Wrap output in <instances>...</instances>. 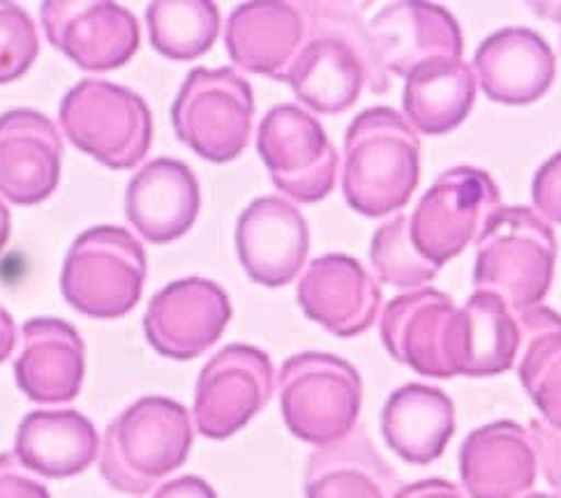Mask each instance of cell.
Instances as JSON below:
<instances>
[{"mask_svg": "<svg viewBox=\"0 0 561 498\" xmlns=\"http://www.w3.org/2000/svg\"><path fill=\"white\" fill-rule=\"evenodd\" d=\"M58 118L79 150L116 171L137 166L153 141V118L144 97L112 81L77 83L62 97Z\"/></svg>", "mask_w": 561, "mask_h": 498, "instance_id": "cell-7", "label": "cell"}, {"mask_svg": "<svg viewBox=\"0 0 561 498\" xmlns=\"http://www.w3.org/2000/svg\"><path fill=\"white\" fill-rule=\"evenodd\" d=\"M192 443V418L181 402L141 397L106 427L100 473L112 489L146 496L187 462Z\"/></svg>", "mask_w": 561, "mask_h": 498, "instance_id": "cell-3", "label": "cell"}, {"mask_svg": "<svg viewBox=\"0 0 561 498\" xmlns=\"http://www.w3.org/2000/svg\"><path fill=\"white\" fill-rule=\"evenodd\" d=\"M368 35L381 68L402 79L427 60H460L465 51L458 19L446 8L421 0L386 5L368 24Z\"/></svg>", "mask_w": 561, "mask_h": 498, "instance_id": "cell-17", "label": "cell"}, {"mask_svg": "<svg viewBox=\"0 0 561 498\" xmlns=\"http://www.w3.org/2000/svg\"><path fill=\"white\" fill-rule=\"evenodd\" d=\"M538 452L513 420L473 429L460 448V478L471 498H523L536 483Z\"/></svg>", "mask_w": 561, "mask_h": 498, "instance_id": "cell-21", "label": "cell"}, {"mask_svg": "<svg viewBox=\"0 0 561 498\" xmlns=\"http://www.w3.org/2000/svg\"><path fill=\"white\" fill-rule=\"evenodd\" d=\"M156 51L171 60L204 56L220 35L218 5L208 0H158L146 10Z\"/></svg>", "mask_w": 561, "mask_h": 498, "instance_id": "cell-30", "label": "cell"}, {"mask_svg": "<svg viewBox=\"0 0 561 498\" xmlns=\"http://www.w3.org/2000/svg\"><path fill=\"white\" fill-rule=\"evenodd\" d=\"M236 252L256 285L268 289L291 285L310 252L304 212L283 197L252 201L236 224Z\"/></svg>", "mask_w": 561, "mask_h": 498, "instance_id": "cell-15", "label": "cell"}, {"mask_svg": "<svg viewBox=\"0 0 561 498\" xmlns=\"http://www.w3.org/2000/svg\"><path fill=\"white\" fill-rule=\"evenodd\" d=\"M39 54V35L26 10L0 0V83L24 77Z\"/></svg>", "mask_w": 561, "mask_h": 498, "instance_id": "cell-32", "label": "cell"}, {"mask_svg": "<svg viewBox=\"0 0 561 498\" xmlns=\"http://www.w3.org/2000/svg\"><path fill=\"white\" fill-rule=\"evenodd\" d=\"M256 150L279 192L298 204H317L335 187L337 153L321 123L298 104H279L264 116Z\"/></svg>", "mask_w": 561, "mask_h": 498, "instance_id": "cell-10", "label": "cell"}, {"mask_svg": "<svg viewBox=\"0 0 561 498\" xmlns=\"http://www.w3.org/2000/svg\"><path fill=\"white\" fill-rule=\"evenodd\" d=\"M62 139L35 109L0 114V194L16 206H35L58 187Z\"/></svg>", "mask_w": 561, "mask_h": 498, "instance_id": "cell-18", "label": "cell"}, {"mask_svg": "<svg viewBox=\"0 0 561 498\" xmlns=\"http://www.w3.org/2000/svg\"><path fill=\"white\" fill-rule=\"evenodd\" d=\"M460 310L433 287L402 293L383 308L379 333L386 351L427 379L458 374Z\"/></svg>", "mask_w": 561, "mask_h": 498, "instance_id": "cell-12", "label": "cell"}, {"mask_svg": "<svg viewBox=\"0 0 561 498\" xmlns=\"http://www.w3.org/2000/svg\"><path fill=\"white\" fill-rule=\"evenodd\" d=\"M393 498H467L458 485L442 478L419 480L414 485H402Z\"/></svg>", "mask_w": 561, "mask_h": 498, "instance_id": "cell-37", "label": "cell"}, {"mask_svg": "<svg viewBox=\"0 0 561 498\" xmlns=\"http://www.w3.org/2000/svg\"><path fill=\"white\" fill-rule=\"evenodd\" d=\"M308 37L285 79L296 97L323 116L352 109L365 85L377 95L391 89L354 3H300Z\"/></svg>", "mask_w": 561, "mask_h": 498, "instance_id": "cell-1", "label": "cell"}, {"mask_svg": "<svg viewBox=\"0 0 561 498\" xmlns=\"http://www.w3.org/2000/svg\"><path fill=\"white\" fill-rule=\"evenodd\" d=\"M202 208L194 171L179 160L158 158L133 176L125 194V215L141 238L153 245L185 235Z\"/></svg>", "mask_w": 561, "mask_h": 498, "instance_id": "cell-23", "label": "cell"}, {"mask_svg": "<svg viewBox=\"0 0 561 498\" xmlns=\"http://www.w3.org/2000/svg\"><path fill=\"white\" fill-rule=\"evenodd\" d=\"M231 321L227 291L204 277L171 281L148 302L144 331L153 349L171 360H194L218 341Z\"/></svg>", "mask_w": 561, "mask_h": 498, "instance_id": "cell-14", "label": "cell"}, {"mask_svg": "<svg viewBox=\"0 0 561 498\" xmlns=\"http://www.w3.org/2000/svg\"><path fill=\"white\" fill-rule=\"evenodd\" d=\"M523 328L497 293L473 291L460 310L458 374L485 379L508 372L520 356Z\"/></svg>", "mask_w": 561, "mask_h": 498, "instance_id": "cell-28", "label": "cell"}, {"mask_svg": "<svg viewBox=\"0 0 561 498\" xmlns=\"http://www.w3.org/2000/svg\"><path fill=\"white\" fill-rule=\"evenodd\" d=\"M531 199L543 220L561 224V150L536 171Z\"/></svg>", "mask_w": 561, "mask_h": 498, "instance_id": "cell-33", "label": "cell"}, {"mask_svg": "<svg viewBox=\"0 0 561 498\" xmlns=\"http://www.w3.org/2000/svg\"><path fill=\"white\" fill-rule=\"evenodd\" d=\"M517 321L523 328L517 377L543 422L561 431V316L538 305L517 314Z\"/></svg>", "mask_w": 561, "mask_h": 498, "instance_id": "cell-29", "label": "cell"}, {"mask_svg": "<svg viewBox=\"0 0 561 498\" xmlns=\"http://www.w3.org/2000/svg\"><path fill=\"white\" fill-rule=\"evenodd\" d=\"M153 498H218L215 489L197 475H183V478L164 483Z\"/></svg>", "mask_w": 561, "mask_h": 498, "instance_id": "cell-36", "label": "cell"}, {"mask_svg": "<svg viewBox=\"0 0 561 498\" xmlns=\"http://www.w3.org/2000/svg\"><path fill=\"white\" fill-rule=\"evenodd\" d=\"M523 498H559V496H554V494H541V491H534V494H527V496H523Z\"/></svg>", "mask_w": 561, "mask_h": 498, "instance_id": "cell-40", "label": "cell"}, {"mask_svg": "<svg viewBox=\"0 0 561 498\" xmlns=\"http://www.w3.org/2000/svg\"><path fill=\"white\" fill-rule=\"evenodd\" d=\"M529 435L538 452V468L543 471L548 485L561 498V431L552 429L543 420H531Z\"/></svg>", "mask_w": 561, "mask_h": 498, "instance_id": "cell-35", "label": "cell"}, {"mask_svg": "<svg viewBox=\"0 0 561 498\" xmlns=\"http://www.w3.org/2000/svg\"><path fill=\"white\" fill-rule=\"evenodd\" d=\"M479 77L462 58L427 60L407 77L402 93L404 116L427 137L448 135L460 127L473 109Z\"/></svg>", "mask_w": 561, "mask_h": 498, "instance_id": "cell-27", "label": "cell"}, {"mask_svg": "<svg viewBox=\"0 0 561 498\" xmlns=\"http://www.w3.org/2000/svg\"><path fill=\"white\" fill-rule=\"evenodd\" d=\"M254 118L250 83L231 68H197L171 106L176 137L199 158L225 164L248 148Z\"/></svg>", "mask_w": 561, "mask_h": 498, "instance_id": "cell-8", "label": "cell"}, {"mask_svg": "<svg viewBox=\"0 0 561 498\" xmlns=\"http://www.w3.org/2000/svg\"><path fill=\"white\" fill-rule=\"evenodd\" d=\"M554 262L552 227L531 208L506 206L479 235L473 287L497 293L515 314H523L546 300Z\"/></svg>", "mask_w": 561, "mask_h": 498, "instance_id": "cell-4", "label": "cell"}, {"mask_svg": "<svg viewBox=\"0 0 561 498\" xmlns=\"http://www.w3.org/2000/svg\"><path fill=\"white\" fill-rule=\"evenodd\" d=\"M0 498H51V494L16 454L0 452Z\"/></svg>", "mask_w": 561, "mask_h": 498, "instance_id": "cell-34", "label": "cell"}, {"mask_svg": "<svg viewBox=\"0 0 561 498\" xmlns=\"http://www.w3.org/2000/svg\"><path fill=\"white\" fill-rule=\"evenodd\" d=\"M16 326L12 314H8L3 308H0V364H3L16 346Z\"/></svg>", "mask_w": 561, "mask_h": 498, "instance_id": "cell-38", "label": "cell"}, {"mask_svg": "<svg viewBox=\"0 0 561 498\" xmlns=\"http://www.w3.org/2000/svg\"><path fill=\"white\" fill-rule=\"evenodd\" d=\"M473 70L490 102L525 106L550 91L557 60L548 42L536 31L511 26L481 42L473 56Z\"/></svg>", "mask_w": 561, "mask_h": 498, "instance_id": "cell-22", "label": "cell"}, {"mask_svg": "<svg viewBox=\"0 0 561 498\" xmlns=\"http://www.w3.org/2000/svg\"><path fill=\"white\" fill-rule=\"evenodd\" d=\"M85 374V346L68 321L39 316L21 328L14 377L21 393L37 404L77 399Z\"/></svg>", "mask_w": 561, "mask_h": 498, "instance_id": "cell-19", "label": "cell"}, {"mask_svg": "<svg viewBox=\"0 0 561 498\" xmlns=\"http://www.w3.org/2000/svg\"><path fill=\"white\" fill-rule=\"evenodd\" d=\"M39 16L47 39L81 70L123 68L139 49L135 14L106 0H47Z\"/></svg>", "mask_w": 561, "mask_h": 498, "instance_id": "cell-13", "label": "cell"}, {"mask_svg": "<svg viewBox=\"0 0 561 498\" xmlns=\"http://www.w3.org/2000/svg\"><path fill=\"white\" fill-rule=\"evenodd\" d=\"M14 454L42 478H75L98 460L100 437L79 410H33L16 429Z\"/></svg>", "mask_w": 561, "mask_h": 498, "instance_id": "cell-25", "label": "cell"}, {"mask_svg": "<svg viewBox=\"0 0 561 498\" xmlns=\"http://www.w3.org/2000/svg\"><path fill=\"white\" fill-rule=\"evenodd\" d=\"M277 397L291 435L321 448L356 429L363 379L344 358L306 351L285 360L277 379Z\"/></svg>", "mask_w": 561, "mask_h": 498, "instance_id": "cell-5", "label": "cell"}, {"mask_svg": "<svg viewBox=\"0 0 561 498\" xmlns=\"http://www.w3.org/2000/svg\"><path fill=\"white\" fill-rule=\"evenodd\" d=\"M456 435V404L442 387L407 383L388 395L381 410V437L409 464L437 462Z\"/></svg>", "mask_w": 561, "mask_h": 498, "instance_id": "cell-24", "label": "cell"}, {"mask_svg": "<svg viewBox=\"0 0 561 498\" xmlns=\"http://www.w3.org/2000/svg\"><path fill=\"white\" fill-rule=\"evenodd\" d=\"M497 183L483 169L456 166L444 171L430 187L412 218V243L430 264L442 268L479 241L488 222L502 210Z\"/></svg>", "mask_w": 561, "mask_h": 498, "instance_id": "cell-9", "label": "cell"}, {"mask_svg": "<svg viewBox=\"0 0 561 498\" xmlns=\"http://www.w3.org/2000/svg\"><path fill=\"white\" fill-rule=\"evenodd\" d=\"M370 264L383 285L396 289L416 291L439 275V268L430 264L412 243L409 218L404 215H396L391 222L375 231L370 243Z\"/></svg>", "mask_w": 561, "mask_h": 498, "instance_id": "cell-31", "label": "cell"}, {"mask_svg": "<svg viewBox=\"0 0 561 498\" xmlns=\"http://www.w3.org/2000/svg\"><path fill=\"white\" fill-rule=\"evenodd\" d=\"M421 181V139L388 106L358 114L344 135L342 194L363 218L402 210Z\"/></svg>", "mask_w": 561, "mask_h": 498, "instance_id": "cell-2", "label": "cell"}, {"mask_svg": "<svg viewBox=\"0 0 561 498\" xmlns=\"http://www.w3.org/2000/svg\"><path fill=\"white\" fill-rule=\"evenodd\" d=\"M296 298L304 314L335 337L370 331L383 302L375 277L347 254L314 258L298 281Z\"/></svg>", "mask_w": 561, "mask_h": 498, "instance_id": "cell-16", "label": "cell"}, {"mask_svg": "<svg viewBox=\"0 0 561 498\" xmlns=\"http://www.w3.org/2000/svg\"><path fill=\"white\" fill-rule=\"evenodd\" d=\"M275 393L268 354L248 344H229L215 354L194 390V425L199 435L225 441L241 431Z\"/></svg>", "mask_w": 561, "mask_h": 498, "instance_id": "cell-11", "label": "cell"}, {"mask_svg": "<svg viewBox=\"0 0 561 498\" xmlns=\"http://www.w3.org/2000/svg\"><path fill=\"white\" fill-rule=\"evenodd\" d=\"M10 229H12V218L8 206L0 201V252L5 250L8 241H10Z\"/></svg>", "mask_w": 561, "mask_h": 498, "instance_id": "cell-39", "label": "cell"}, {"mask_svg": "<svg viewBox=\"0 0 561 498\" xmlns=\"http://www.w3.org/2000/svg\"><path fill=\"white\" fill-rule=\"evenodd\" d=\"M144 281L146 252L137 238L121 227H93L65 256L60 291L85 316L118 319L135 310Z\"/></svg>", "mask_w": 561, "mask_h": 498, "instance_id": "cell-6", "label": "cell"}, {"mask_svg": "<svg viewBox=\"0 0 561 498\" xmlns=\"http://www.w3.org/2000/svg\"><path fill=\"white\" fill-rule=\"evenodd\" d=\"M306 37L308 16L304 5L256 0L231 12L225 45L239 68L285 83Z\"/></svg>", "mask_w": 561, "mask_h": 498, "instance_id": "cell-20", "label": "cell"}, {"mask_svg": "<svg viewBox=\"0 0 561 498\" xmlns=\"http://www.w3.org/2000/svg\"><path fill=\"white\" fill-rule=\"evenodd\" d=\"M400 487L398 473L360 425L344 439L317 448L306 468V498H393Z\"/></svg>", "mask_w": 561, "mask_h": 498, "instance_id": "cell-26", "label": "cell"}]
</instances>
